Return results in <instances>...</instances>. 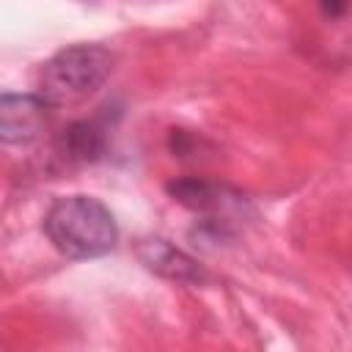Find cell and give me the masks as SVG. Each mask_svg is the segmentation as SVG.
Segmentation results:
<instances>
[{"instance_id":"7a4b0ae2","label":"cell","mask_w":352,"mask_h":352,"mask_svg":"<svg viewBox=\"0 0 352 352\" xmlns=\"http://www.w3.org/2000/svg\"><path fill=\"white\" fill-rule=\"evenodd\" d=\"M113 72V55L99 44H72L55 52L38 77V94L50 104L77 102L94 94Z\"/></svg>"},{"instance_id":"6da1fadb","label":"cell","mask_w":352,"mask_h":352,"mask_svg":"<svg viewBox=\"0 0 352 352\" xmlns=\"http://www.w3.org/2000/svg\"><path fill=\"white\" fill-rule=\"evenodd\" d=\"M44 231L55 250L69 258H99L118 242L113 212L91 195L58 198L44 217Z\"/></svg>"},{"instance_id":"277c9868","label":"cell","mask_w":352,"mask_h":352,"mask_svg":"<svg viewBox=\"0 0 352 352\" xmlns=\"http://www.w3.org/2000/svg\"><path fill=\"white\" fill-rule=\"evenodd\" d=\"M50 104L41 94H3L0 99V135L6 143H30L50 124Z\"/></svg>"},{"instance_id":"52a82bcc","label":"cell","mask_w":352,"mask_h":352,"mask_svg":"<svg viewBox=\"0 0 352 352\" xmlns=\"http://www.w3.org/2000/svg\"><path fill=\"white\" fill-rule=\"evenodd\" d=\"M316 3H319L322 14H324V16H330V19L344 16V14H346V8H349V0H316Z\"/></svg>"},{"instance_id":"8992f818","label":"cell","mask_w":352,"mask_h":352,"mask_svg":"<svg viewBox=\"0 0 352 352\" xmlns=\"http://www.w3.org/2000/svg\"><path fill=\"white\" fill-rule=\"evenodd\" d=\"M60 146H63V154L69 160L94 162L102 157V151L107 146V135H104V126L99 121H74L66 126Z\"/></svg>"},{"instance_id":"3957f363","label":"cell","mask_w":352,"mask_h":352,"mask_svg":"<svg viewBox=\"0 0 352 352\" xmlns=\"http://www.w3.org/2000/svg\"><path fill=\"white\" fill-rule=\"evenodd\" d=\"M168 192L184 204L192 212L209 214V223H214L217 228L223 223H228L231 214L245 212L248 201L242 192L226 187V184H214V182H204V179H179L168 184Z\"/></svg>"},{"instance_id":"5b68a950","label":"cell","mask_w":352,"mask_h":352,"mask_svg":"<svg viewBox=\"0 0 352 352\" xmlns=\"http://www.w3.org/2000/svg\"><path fill=\"white\" fill-rule=\"evenodd\" d=\"M138 256L151 272H157L168 280H176V283H201V280H206L204 267L195 258H190L187 253H182L179 248H173L170 242H165V239L140 242Z\"/></svg>"}]
</instances>
